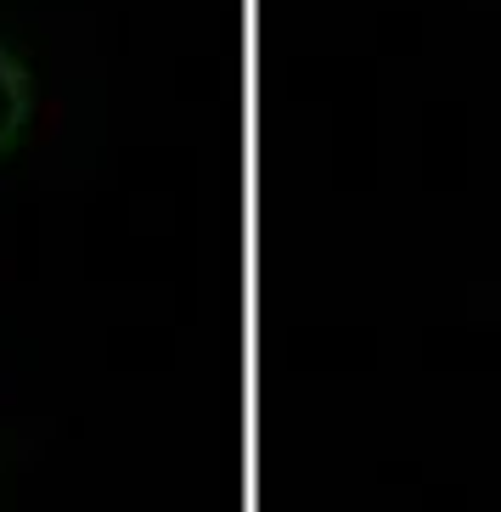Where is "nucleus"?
<instances>
[{
	"label": "nucleus",
	"mask_w": 501,
	"mask_h": 512,
	"mask_svg": "<svg viewBox=\"0 0 501 512\" xmlns=\"http://www.w3.org/2000/svg\"><path fill=\"white\" fill-rule=\"evenodd\" d=\"M17 124H23V74H17V62L0 51V147L17 136Z\"/></svg>",
	"instance_id": "nucleus-1"
}]
</instances>
